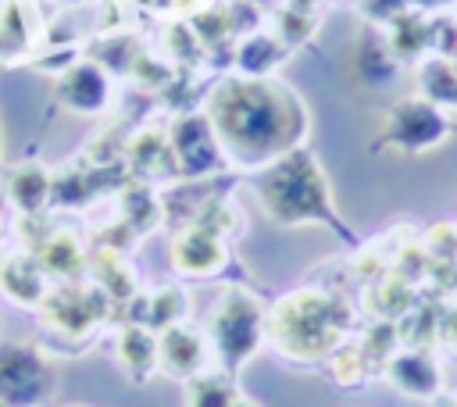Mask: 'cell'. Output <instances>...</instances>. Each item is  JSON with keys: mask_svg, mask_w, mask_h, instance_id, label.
Listing matches in <instances>:
<instances>
[{"mask_svg": "<svg viewBox=\"0 0 457 407\" xmlns=\"http://www.w3.org/2000/svg\"><path fill=\"white\" fill-rule=\"evenodd\" d=\"M236 389L225 375H196L189 378V407H232Z\"/></svg>", "mask_w": 457, "mask_h": 407, "instance_id": "cell-17", "label": "cell"}, {"mask_svg": "<svg viewBox=\"0 0 457 407\" xmlns=\"http://www.w3.org/2000/svg\"><path fill=\"white\" fill-rule=\"evenodd\" d=\"M232 407H261V403H253V400H243V396H236V400H232Z\"/></svg>", "mask_w": 457, "mask_h": 407, "instance_id": "cell-22", "label": "cell"}, {"mask_svg": "<svg viewBox=\"0 0 457 407\" xmlns=\"http://www.w3.org/2000/svg\"><path fill=\"white\" fill-rule=\"evenodd\" d=\"M46 193H50V179L36 164H25V168H18L11 175V200L21 211H39L46 204Z\"/></svg>", "mask_w": 457, "mask_h": 407, "instance_id": "cell-16", "label": "cell"}, {"mask_svg": "<svg viewBox=\"0 0 457 407\" xmlns=\"http://www.w3.org/2000/svg\"><path fill=\"white\" fill-rule=\"evenodd\" d=\"M54 389L50 364L29 343H0V403L39 407Z\"/></svg>", "mask_w": 457, "mask_h": 407, "instance_id": "cell-5", "label": "cell"}, {"mask_svg": "<svg viewBox=\"0 0 457 407\" xmlns=\"http://www.w3.org/2000/svg\"><path fill=\"white\" fill-rule=\"evenodd\" d=\"M211 125L239 164L286 157V146L303 132V107L289 89L271 82H225L211 96Z\"/></svg>", "mask_w": 457, "mask_h": 407, "instance_id": "cell-1", "label": "cell"}, {"mask_svg": "<svg viewBox=\"0 0 457 407\" xmlns=\"http://www.w3.org/2000/svg\"><path fill=\"white\" fill-rule=\"evenodd\" d=\"M389 378L396 389L411 396H432L439 389V371L425 353H396L389 357Z\"/></svg>", "mask_w": 457, "mask_h": 407, "instance_id": "cell-13", "label": "cell"}, {"mask_svg": "<svg viewBox=\"0 0 457 407\" xmlns=\"http://www.w3.org/2000/svg\"><path fill=\"white\" fill-rule=\"evenodd\" d=\"M118 361L132 378H146L157 368V339L146 325H125L118 332Z\"/></svg>", "mask_w": 457, "mask_h": 407, "instance_id": "cell-12", "label": "cell"}, {"mask_svg": "<svg viewBox=\"0 0 457 407\" xmlns=\"http://www.w3.org/2000/svg\"><path fill=\"white\" fill-rule=\"evenodd\" d=\"M171 154L182 164V171H211L218 164V146H214L211 125L204 118L179 121V129L171 136Z\"/></svg>", "mask_w": 457, "mask_h": 407, "instance_id": "cell-9", "label": "cell"}, {"mask_svg": "<svg viewBox=\"0 0 457 407\" xmlns=\"http://www.w3.org/2000/svg\"><path fill=\"white\" fill-rule=\"evenodd\" d=\"M418 4H428V7H439V4H446V0H418Z\"/></svg>", "mask_w": 457, "mask_h": 407, "instance_id": "cell-24", "label": "cell"}, {"mask_svg": "<svg viewBox=\"0 0 457 407\" xmlns=\"http://www.w3.org/2000/svg\"><path fill=\"white\" fill-rule=\"evenodd\" d=\"M264 211L282 225H300L314 218H328V189L318 171V161L303 150L271 164L257 182Z\"/></svg>", "mask_w": 457, "mask_h": 407, "instance_id": "cell-3", "label": "cell"}, {"mask_svg": "<svg viewBox=\"0 0 457 407\" xmlns=\"http://www.w3.org/2000/svg\"><path fill=\"white\" fill-rule=\"evenodd\" d=\"M425 43H428V25H421L418 18H396L393 21V50L400 57H414Z\"/></svg>", "mask_w": 457, "mask_h": 407, "instance_id": "cell-18", "label": "cell"}, {"mask_svg": "<svg viewBox=\"0 0 457 407\" xmlns=\"http://www.w3.org/2000/svg\"><path fill=\"white\" fill-rule=\"evenodd\" d=\"M61 100L79 114H96L107 104V75L96 64H75L57 86Z\"/></svg>", "mask_w": 457, "mask_h": 407, "instance_id": "cell-11", "label": "cell"}, {"mask_svg": "<svg viewBox=\"0 0 457 407\" xmlns=\"http://www.w3.org/2000/svg\"><path fill=\"white\" fill-rule=\"evenodd\" d=\"M343 328H346V307L325 293H293L278 300L268 321V332L278 343V350L300 361L332 350Z\"/></svg>", "mask_w": 457, "mask_h": 407, "instance_id": "cell-2", "label": "cell"}, {"mask_svg": "<svg viewBox=\"0 0 457 407\" xmlns=\"http://www.w3.org/2000/svg\"><path fill=\"white\" fill-rule=\"evenodd\" d=\"M171 261L186 275H211V271H218L225 264V250H221V243L214 239L211 228H200L196 225V228H189V232H182L175 239Z\"/></svg>", "mask_w": 457, "mask_h": 407, "instance_id": "cell-10", "label": "cell"}, {"mask_svg": "<svg viewBox=\"0 0 457 407\" xmlns=\"http://www.w3.org/2000/svg\"><path fill=\"white\" fill-rule=\"evenodd\" d=\"M0 407H4V403H0Z\"/></svg>", "mask_w": 457, "mask_h": 407, "instance_id": "cell-25", "label": "cell"}, {"mask_svg": "<svg viewBox=\"0 0 457 407\" xmlns=\"http://www.w3.org/2000/svg\"><path fill=\"white\" fill-rule=\"evenodd\" d=\"M403 11V0H364V14L378 21H396Z\"/></svg>", "mask_w": 457, "mask_h": 407, "instance_id": "cell-21", "label": "cell"}, {"mask_svg": "<svg viewBox=\"0 0 457 407\" xmlns=\"http://www.w3.org/2000/svg\"><path fill=\"white\" fill-rule=\"evenodd\" d=\"M204 339L182 325H171L161 332L157 339V364L168 371V375H179V378H196L200 368H204Z\"/></svg>", "mask_w": 457, "mask_h": 407, "instance_id": "cell-8", "label": "cell"}, {"mask_svg": "<svg viewBox=\"0 0 457 407\" xmlns=\"http://www.w3.org/2000/svg\"><path fill=\"white\" fill-rule=\"evenodd\" d=\"M282 61V50L271 43V39H264V36H257V39H250L246 46H243V54H239V64H243V71H257V75H264L271 64H278Z\"/></svg>", "mask_w": 457, "mask_h": 407, "instance_id": "cell-19", "label": "cell"}, {"mask_svg": "<svg viewBox=\"0 0 457 407\" xmlns=\"http://www.w3.org/2000/svg\"><path fill=\"white\" fill-rule=\"evenodd\" d=\"M39 268L50 271V275H61V278H75L82 271V246H79V239L68 236V232L50 236L39 246Z\"/></svg>", "mask_w": 457, "mask_h": 407, "instance_id": "cell-15", "label": "cell"}, {"mask_svg": "<svg viewBox=\"0 0 457 407\" xmlns=\"http://www.w3.org/2000/svg\"><path fill=\"white\" fill-rule=\"evenodd\" d=\"M311 7H314L311 0H300V4H293V11H311Z\"/></svg>", "mask_w": 457, "mask_h": 407, "instance_id": "cell-23", "label": "cell"}, {"mask_svg": "<svg viewBox=\"0 0 457 407\" xmlns=\"http://www.w3.org/2000/svg\"><path fill=\"white\" fill-rule=\"evenodd\" d=\"M104 314V296L96 289H64L46 303V318L61 332H89L93 321Z\"/></svg>", "mask_w": 457, "mask_h": 407, "instance_id": "cell-7", "label": "cell"}, {"mask_svg": "<svg viewBox=\"0 0 457 407\" xmlns=\"http://www.w3.org/2000/svg\"><path fill=\"white\" fill-rule=\"evenodd\" d=\"M0 289L14 303H25V307L39 303L43 300V268H39V261H32V257H11V261H4V268H0Z\"/></svg>", "mask_w": 457, "mask_h": 407, "instance_id": "cell-14", "label": "cell"}, {"mask_svg": "<svg viewBox=\"0 0 457 407\" xmlns=\"http://www.w3.org/2000/svg\"><path fill=\"white\" fill-rule=\"evenodd\" d=\"M186 311V296L182 289H161L154 300H150V325L157 328H171Z\"/></svg>", "mask_w": 457, "mask_h": 407, "instance_id": "cell-20", "label": "cell"}, {"mask_svg": "<svg viewBox=\"0 0 457 407\" xmlns=\"http://www.w3.org/2000/svg\"><path fill=\"white\" fill-rule=\"evenodd\" d=\"M261 332H264V318H261L257 300L246 289H228L211 314V339L221 361L228 368H239L257 350Z\"/></svg>", "mask_w": 457, "mask_h": 407, "instance_id": "cell-4", "label": "cell"}, {"mask_svg": "<svg viewBox=\"0 0 457 407\" xmlns=\"http://www.w3.org/2000/svg\"><path fill=\"white\" fill-rule=\"evenodd\" d=\"M450 132V121L425 100H407V104H396L382 125V139L407 150V154H418V150H428L436 143H443V136Z\"/></svg>", "mask_w": 457, "mask_h": 407, "instance_id": "cell-6", "label": "cell"}]
</instances>
